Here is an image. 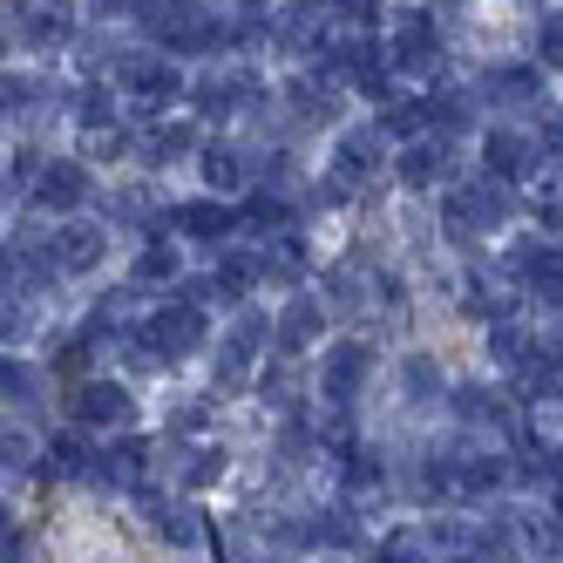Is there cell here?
<instances>
[{
    "label": "cell",
    "mask_w": 563,
    "mask_h": 563,
    "mask_svg": "<svg viewBox=\"0 0 563 563\" xmlns=\"http://www.w3.org/2000/svg\"><path fill=\"white\" fill-rule=\"evenodd\" d=\"M115 68H123V89L143 96V102H177V96H184V75H177L164 55H123Z\"/></svg>",
    "instance_id": "52a82bcc"
},
{
    "label": "cell",
    "mask_w": 563,
    "mask_h": 563,
    "mask_svg": "<svg viewBox=\"0 0 563 563\" xmlns=\"http://www.w3.org/2000/svg\"><path fill=\"white\" fill-rule=\"evenodd\" d=\"M455 415H462L468 428H503V421H509L503 394H489V387H462V394H455Z\"/></svg>",
    "instance_id": "ac0fdd59"
},
{
    "label": "cell",
    "mask_w": 563,
    "mask_h": 563,
    "mask_svg": "<svg viewBox=\"0 0 563 563\" xmlns=\"http://www.w3.org/2000/svg\"><path fill=\"white\" fill-rule=\"evenodd\" d=\"M48 252H55V265H62V272H96V265H102V252H109V231L75 218V224H62V231H55V245H48Z\"/></svg>",
    "instance_id": "ba28073f"
},
{
    "label": "cell",
    "mask_w": 563,
    "mask_h": 563,
    "mask_svg": "<svg viewBox=\"0 0 563 563\" xmlns=\"http://www.w3.org/2000/svg\"><path fill=\"white\" fill-rule=\"evenodd\" d=\"M75 115H82V130H109V123H115V115H109V89H102V82H89V89H82V102H75Z\"/></svg>",
    "instance_id": "4316f807"
},
{
    "label": "cell",
    "mask_w": 563,
    "mask_h": 563,
    "mask_svg": "<svg viewBox=\"0 0 563 563\" xmlns=\"http://www.w3.org/2000/svg\"><path fill=\"white\" fill-rule=\"evenodd\" d=\"M205 177H211L218 190H238V184H245V156H238L231 143H211V150H205Z\"/></svg>",
    "instance_id": "cb8c5ba5"
},
{
    "label": "cell",
    "mask_w": 563,
    "mask_h": 563,
    "mask_svg": "<svg viewBox=\"0 0 563 563\" xmlns=\"http://www.w3.org/2000/svg\"><path fill=\"white\" fill-rule=\"evenodd\" d=\"M218 475H224V449H197V462H184V482H190V489H211Z\"/></svg>",
    "instance_id": "83f0119b"
},
{
    "label": "cell",
    "mask_w": 563,
    "mask_h": 563,
    "mask_svg": "<svg viewBox=\"0 0 563 563\" xmlns=\"http://www.w3.org/2000/svg\"><path fill=\"white\" fill-rule=\"evenodd\" d=\"M319 319H327V306H319V299H292L286 306V319H278V333H272V346H278V360H299L306 346H312V333H319Z\"/></svg>",
    "instance_id": "30bf717a"
},
{
    "label": "cell",
    "mask_w": 563,
    "mask_h": 563,
    "mask_svg": "<svg viewBox=\"0 0 563 563\" xmlns=\"http://www.w3.org/2000/svg\"><path fill=\"white\" fill-rule=\"evenodd\" d=\"M68 415L82 421V428H130V421H136V400H130V387H109V380H89V387H75V400H68Z\"/></svg>",
    "instance_id": "5b68a950"
},
{
    "label": "cell",
    "mask_w": 563,
    "mask_h": 563,
    "mask_svg": "<svg viewBox=\"0 0 563 563\" xmlns=\"http://www.w3.org/2000/svg\"><path fill=\"white\" fill-rule=\"evenodd\" d=\"M489 353L503 360V367H509V374H522V360H530V353H537V340H530V333H522V327H509V319H496V333H489Z\"/></svg>",
    "instance_id": "44dd1931"
},
{
    "label": "cell",
    "mask_w": 563,
    "mask_h": 563,
    "mask_svg": "<svg viewBox=\"0 0 563 563\" xmlns=\"http://www.w3.org/2000/svg\"><path fill=\"white\" fill-rule=\"evenodd\" d=\"M0 462H27V434L21 428H0Z\"/></svg>",
    "instance_id": "4dcf8cb0"
},
{
    "label": "cell",
    "mask_w": 563,
    "mask_h": 563,
    "mask_svg": "<svg viewBox=\"0 0 563 563\" xmlns=\"http://www.w3.org/2000/svg\"><path fill=\"white\" fill-rule=\"evenodd\" d=\"M380 130H387L394 143H421V136H428V109H421V102H394V109L380 115Z\"/></svg>",
    "instance_id": "603a6c76"
},
{
    "label": "cell",
    "mask_w": 563,
    "mask_h": 563,
    "mask_svg": "<svg viewBox=\"0 0 563 563\" xmlns=\"http://www.w3.org/2000/svg\"><path fill=\"white\" fill-rule=\"evenodd\" d=\"M482 96H489V102H537V96H543V75L522 68V62L489 68V75H482Z\"/></svg>",
    "instance_id": "9a60e30c"
},
{
    "label": "cell",
    "mask_w": 563,
    "mask_h": 563,
    "mask_svg": "<svg viewBox=\"0 0 563 563\" xmlns=\"http://www.w3.org/2000/svg\"><path fill=\"white\" fill-rule=\"evenodd\" d=\"M333 14H346V27H374L380 21V0H333Z\"/></svg>",
    "instance_id": "f546056e"
},
{
    "label": "cell",
    "mask_w": 563,
    "mask_h": 563,
    "mask_svg": "<svg viewBox=\"0 0 563 563\" xmlns=\"http://www.w3.org/2000/svg\"><path fill=\"white\" fill-rule=\"evenodd\" d=\"M530 164H537V136H522V130H489V136H482V177L522 184Z\"/></svg>",
    "instance_id": "8992f818"
},
{
    "label": "cell",
    "mask_w": 563,
    "mask_h": 563,
    "mask_svg": "<svg viewBox=\"0 0 563 563\" xmlns=\"http://www.w3.org/2000/svg\"><path fill=\"white\" fill-rule=\"evenodd\" d=\"M245 224L231 205H177L170 211V231H190V238H205V245H224V238Z\"/></svg>",
    "instance_id": "7c38bea8"
},
{
    "label": "cell",
    "mask_w": 563,
    "mask_h": 563,
    "mask_svg": "<svg viewBox=\"0 0 563 563\" xmlns=\"http://www.w3.org/2000/svg\"><path fill=\"white\" fill-rule=\"evenodd\" d=\"M441 164H449V156H441V136H421V143H400L394 177L408 184V190H428V184L441 177Z\"/></svg>",
    "instance_id": "5bb4252c"
},
{
    "label": "cell",
    "mask_w": 563,
    "mask_h": 563,
    "mask_svg": "<svg viewBox=\"0 0 563 563\" xmlns=\"http://www.w3.org/2000/svg\"><path fill=\"white\" fill-rule=\"evenodd\" d=\"M509 272H516L530 292H556V286H563V252H556V245H537V238H530V245L509 252Z\"/></svg>",
    "instance_id": "8fae6325"
},
{
    "label": "cell",
    "mask_w": 563,
    "mask_h": 563,
    "mask_svg": "<svg viewBox=\"0 0 563 563\" xmlns=\"http://www.w3.org/2000/svg\"><path fill=\"white\" fill-rule=\"evenodd\" d=\"M143 340H150V360H156V367H164V360L197 353V346H205V306H197V299H170L164 312L150 319Z\"/></svg>",
    "instance_id": "7a4b0ae2"
},
{
    "label": "cell",
    "mask_w": 563,
    "mask_h": 563,
    "mask_svg": "<svg viewBox=\"0 0 563 563\" xmlns=\"http://www.w3.org/2000/svg\"><path fill=\"white\" fill-rule=\"evenodd\" d=\"M150 522H156V530H164L170 543H184V550L211 537V522H205V516H197V509H150Z\"/></svg>",
    "instance_id": "d6986e66"
},
{
    "label": "cell",
    "mask_w": 563,
    "mask_h": 563,
    "mask_svg": "<svg viewBox=\"0 0 563 563\" xmlns=\"http://www.w3.org/2000/svg\"><path fill=\"white\" fill-rule=\"evenodd\" d=\"M441 563H489V556H475V550H455V556H441Z\"/></svg>",
    "instance_id": "d6a6232c"
},
{
    "label": "cell",
    "mask_w": 563,
    "mask_h": 563,
    "mask_svg": "<svg viewBox=\"0 0 563 563\" xmlns=\"http://www.w3.org/2000/svg\"><path fill=\"white\" fill-rule=\"evenodd\" d=\"M421 109H428V130H441V136L475 123V96H462V89H441V96H428Z\"/></svg>",
    "instance_id": "2e32d148"
},
{
    "label": "cell",
    "mask_w": 563,
    "mask_h": 563,
    "mask_svg": "<svg viewBox=\"0 0 563 563\" xmlns=\"http://www.w3.org/2000/svg\"><path fill=\"white\" fill-rule=\"evenodd\" d=\"M434 55H441L434 21H428V14H400V21H394V34H387V68L421 75V68H434Z\"/></svg>",
    "instance_id": "277c9868"
},
{
    "label": "cell",
    "mask_w": 563,
    "mask_h": 563,
    "mask_svg": "<svg viewBox=\"0 0 563 563\" xmlns=\"http://www.w3.org/2000/svg\"><path fill=\"white\" fill-rule=\"evenodd\" d=\"M0 530H8V509H0Z\"/></svg>",
    "instance_id": "836d02e7"
},
{
    "label": "cell",
    "mask_w": 563,
    "mask_h": 563,
    "mask_svg": "<svg viewBox=\"0 0 563 563\" xmlns=\"http://www.w3.org/2000/svg\"><path fill=\"white\" fill-rule=\"evenodd\" d=\"M367 380H374V346H360V340H333V346H327V360H319V394H327V408H353Z\"/></svg>",
    "instance_id": "6da1fadb"
},
{
    "label": "cell",
    "mask_w": 563,
    "mask_h": 563,
    "mask_svg": "<svg viewBox=\"0 0 563 563\" xmlns=\"http://www.w3.org/2000/svg\"><path fill=\"white\" fill-rule=\"evenodd\" d=\"M115 218H150V197L143 190H123V197H115Z\"/></svg>",
    "instance_id": "1f68e13d"
},
{
    "label": "cell",
    "mask_w": 563,
    "mask_h": 563,
    "mask_svg": "<svg viewBox=\"0 0 563 563\" xmlns=\"http://www.w3.org/2000/svg\"><path fill=\"white\" fill-rule=\"evenodd\" d=\"M265 340H272V319H265V312H238V327H231V340H224V353H218V387H231V394L245 387Z\"/></svg>",
    "instance_id": "3957f363"
},
{
    "label": "cell",
    "mask_w": 563,
    "mask_h": 563,
    "mask_svg": "<svg viewBox=\"0 0 563 563\" xmlns=\"http://www.w3.org/2000/svg\"><path fill=\"white\" fill-rule=\"evenodd\" d=\"M184 150H190V130H164V136H150V164H177Z\"/></svg>",
    "instance_id": "f1b7e54d"
},
{
    "label": "cell",
    "mask_w": 563,
    "mask_h": 563,
    "mask_svg": "<svg viewBox=\"0 0 563 563\" xmlns=\"http://www.w3.org/2000/svg\"><path fill=\"white\" fill-rule=\"evenodd\" d=\"M136 278H143V286H156V278L170 286V278H177V245H143V258H136Z\"/></svg>",
    "instance_id": "484cf974"
},
{
    "label": "cell",
    "mask_w": 563,
    "mask_h": 563,
    "mask_svg": "<svg viewBox=\"0 0 563 563\" xmlns=\"http://www.w3.org/2000/svg\"><path fill=\"white\" fill-rule=\"evenodd\" d=\"M34 205H42V211H75V205H89V170H82V164H48L42 184H34Z\"/></svg>",
    "instance_id": "9c48e42d"
},
{
    "label": "cell",
    "mask_w": 563,
    "mask_h": 563,
    "mask_svg": "<svg viewBox=\"0 0 563 563\" xmlns=\"http://www.w3.org/2000/svg\"><path fill=\"white\" fill-rule=\"evenodd\" d=\"M400 380H408V400H415V408H428V400L441 394V367H434L428 353H408V367H400Z\"/></svg>",
    "instance_id": "7402d4cb"
},
{
    "label": "cell",
    "mask_w": 563,
    "mask_h": 563,
    "mask_svg": "<svg viewBox=\"0 0 563 563\" xmlns=\"http://www.w3.org/2000/svg\"><path fill=\"white\" fill-rule=\"evenodd\" d=\"M327 21L333 14H319V8H292V14H278V27H272V42L278 48H292V55H327Z\"/></svg>",
    "instance_id": "4fadbf2b"
},
{
    "label": "cell",
    "mask_w": 563,
    "mask_h": 563,
    "mask_svg": "<svg viewBox=\"0 0 563 563\" xmlns=\"http://www.w3.org/2000/svg\"><path fill=\"white\" fill-rule=\"evenodd\" d=\"M96 462H89V441L82 434H62L55 449H48V475H89Z\"/></svg>",
    "instance_id": "d4e9b609"
},
{
    "label": "cell",
    "mask_w": 563,
    "mask_h": 563,
    "mask_svg": "<svg viewBox=\"0 0 563 563\" xmlns=\"http://www.w3.org/2000/svg\"><path fill=\"white\" fill-rule=\"evenodd\" d=\"M21 34H27V42H34V48H62V42H68V34H75V8H62V0H55V8H34Z\"/></svg>",
    "instance_id": "e0dca14e"
},
{
    "label": "cell",
    "mask_w": 563,
    "mask_h": 563,
    "mask_svg": "<svg viewBox=\"0 0 563 563\" xmlns=\"http://www.w3.org/2000/svg\"><path fill=\"white\" fill-rule=\"evenodd\" d=\"M0 400H14V408H34V400H42V374L21 367V360H0Z\"/></svg>",
    "instance_id": "ffe728a7"
}]
</instances>
